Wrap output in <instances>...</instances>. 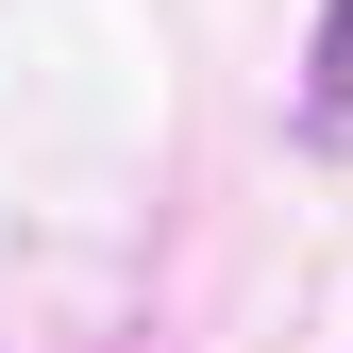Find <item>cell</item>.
Returning <instances> with one entry per match:
<instances>
[{
  "label": "cell",
  "mask_w": 353,
  "mask_h": 353,
  "mask_svg": "<svg viewBox=\"0 0 353 353\" xmlns=\"http://www.w3.org/2000/svg\"><path fill=\"white\" fill-rule=\"evenodd\" d=\"M303 135H353V0H320V84H303Z\"/></svg>",
  "instance_id": "cell-1"
}]
</instances>
